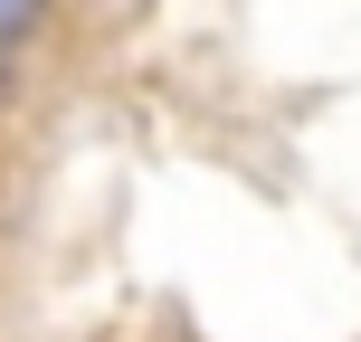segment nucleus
Wrapping results in <instances>:
<instances>
[{
	"label": "nucleus",
	"mask_w": 361,
	"mask_h": 342,
	"mask_svg": "<svg viewBox=\"0 0 361 342\" xmlns=\"http://www.w3.org/2000/svg\"><path fill=\"white\" fill-rule=\"evenodd\" d=\"M38 29H48V0H0V57H19Z\"/></svg>",
	"instance_id": "1"
},
{
	"label": "nucleus",
	"mask_w": 361,
	"mask_h": 342,
	"mask_svg": "<svg viewBox=\"0 0 361 342\" xmlns=\"http://www.w3.org/2000/svg\"><path fill=\"white\" fill-rule=\"evenodd\" d=\"M0 105H10V57H0Z\"/></svg>",
	"instance_id": "2"
}]
</instances>
